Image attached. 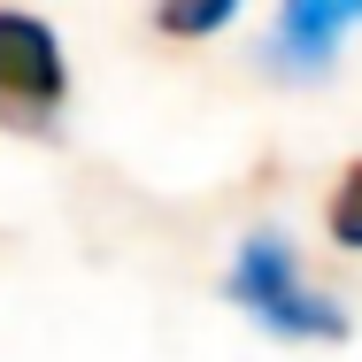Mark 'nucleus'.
<instances>
[{
  "label": "nucleus",
  "mask_w": 362,
  "mask_h": 362,
  "mask_svg": "<svg viewBox=\"0 0 362 362\" xmlns=\"http://www.w3.org/2000/svg\"><path fill=\"white\" fill-rule=\"evenodd\" d=\"M247 0H154V31L162 39H216Z\"/></svg>",
  "instance_id": "20e7f679"
},
{
  "label": "nucleus",
  "mask_w": 362,
  "mask_h": 362,
  "mask_svg": "<svg viewBox=\"0 0 362 362\" xmlns=\"http://www.w3.org/2000/svg\"><path fill=\"white\" fill-rule=\"evenodd\" d=\"M324 231H332L347 255H362V162L339 170V185H332V201H324Z\"/></svg>",
  "instance_id": "39448f33"
},
{
  "label": "nucleus",
  "mask_w": 362,
  "mask_h": 362,
  "mask_svg": "<svg viewBox=\"0 0 362 362\" xmlns=\"http://www.w3.org/2000/svg\"><path fill=\"white\" fill-rule=\"evenodd\" d=\"M355 23H362V0H278L270 54H278L286 70H324Z\"/></svg>",
  "instance_id": "7ed1b4c3"
},
{
  "label": "nucleus",
  "mask_w": 362,
  "mask_h": 362,
  "mask_svg": "<svg viewBox=\"0 0 362 362\" xmlns=\"http://www.w3.org/2000/svg\"><path fill=\"white\" fill-rule=\"evenodd\" d=\"M62 108H70L62 39L47 31V16L0 8V124L8 132H54Z\"/></svg>",
  "instance_id": "f03ea898"
},
{
  "label": "nucleus",
  "mask_w": 362,
  "mask_h": 362,
  "mask_svg": "<svg viewBox=\"0 0 362 362\" xmlns=\"http://www.w3.org/2000/svg\"><path fill=\"white\" fill-rule=\"evenodd\" d=\"M231 300L262 332H278V339H347V308L324 300L300 278V262H293V247L278 231H247L239 239V255H231Z\"/></svg>",
  "instance_id": "f257e3e1"
}]
</instances>
